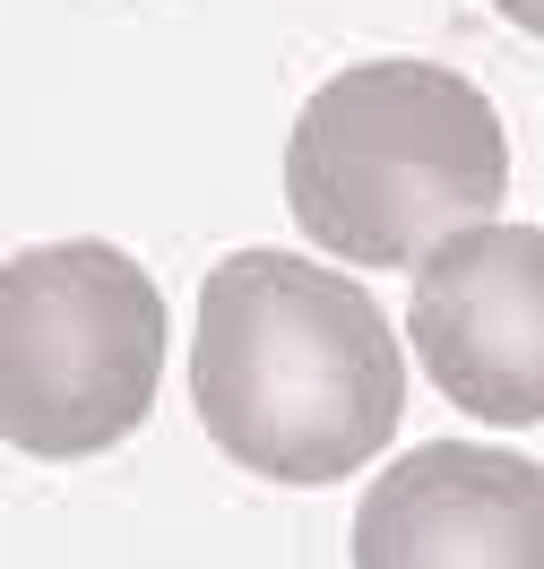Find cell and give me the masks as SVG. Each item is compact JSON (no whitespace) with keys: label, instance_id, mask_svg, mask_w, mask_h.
I'll return each instance as SVG.
<instances>
[{"label":"cell","instance_id":"6","mask_svg":"<svg viewBox=\"0 0 544 569\" xmlns=\"http://www.w3.org/2000/svg\"><path fill=\"white\" fill-rule=\"evenodd\" d=\"M510 27H527V36H544V0H493Z\"/></svg>","mask_w":544,"mask_h":569},{"label":"cell","instance_id":"1","mask_svg":"<svg viewBox=\"0 0 544 569\" xmlns=\"http://www.w3.org/2000/svg\"><path fill=\"white\" fill-rule=\"evenodd\" d=\"M190 397L234 466L268 483H337L389 449L406 355L355 277L294 250H234L199 284Z\"/></svg>","mask_w":544,"mask_h":569},{"label":"cell","instance_id":"4","mask_svg":"<svg viewBox=\"0 0 544 569\" xmlns=\"http://www.w3.org/2000/svg\"><path fill=\"white\" fill-rule=\"evenodd\" d=\"M415 362L475 423H544V224H467L415 268Z\"/></svg>","mask_w":544,"mask_h":569},{"label":"cell","instance_id":"2","mask_svg":"<svg viewBox=\"0 0 544 569\" xmlns=\"http://www.w3.org/2000/svg\"><path fill=\"white\" fill-rule=\"evenodd\" d=\"M502 190V112L441 61L337 70L286 139V208L346 268H424L449 233L493 224Z\"/></svg>","mask_w":544,"mask_h":569},{"label":"cell","instance_id":"5","mask_svg":"<svg viewBox=\"0 0 544 569\" xmlns=\"http://www.w3.org/2000/svg\"><path fill=\"white\" fill-rule=\"evenodd\" d=\"M363 569H544V466L433 440L355 509Z\"/></svg>","mask_w":544,"mask_h":569},{"label":"cell","instance_id":"3","mask_svg":"<svg viewBox=\"0 0 544 569\" xmlns=\"http://www.w3.org/2000/svg\"><path fill=\"white\" fill-rule=\"evenodd\" d=\"M165 380V293L112 242H43L0 268V440L96 458L130 440Z\"/></svg>","mask_w":544,"mask_h":569}]
</instances>
